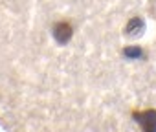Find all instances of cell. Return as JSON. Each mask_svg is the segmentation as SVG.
Masks as SVG:
<instances>
[{"mask_svg": "<svg viewBox=\"0 0 156 132\" xmlns=\"http://www.w3.org/2000/svg\"><path fill=\"white\" fill-rule=\"evenodd\" d=\"M132 117L138 121V125L141 127L143 132H156V108H149V110H134Z\"/></svg>", "mask_w": 156, "mask_h": 132, "instance_id": "6da1fadb", "label": "cell"}, {"mask_svg": "<svg viewBox=\"0 0 156 132\" xmlns=\"http://www.w3.org/2000/svg\"><path fill=\"white\" fill-rule=\"evenodd\" d=\"M51 33H53V39H55L59 44H66V42H70V39H72V35H73V28H72L70 22L61 20V22L53 24Z\"/></svg>", "mask_w": 156, "mask_h": 132, "instance_id": "7a4b0ae2", "label": "cell"}, {"mask_svg": "<svg viewBox=\"0 0 156 132\" xmlns=\"http://www.w3.org/2000/svg\"><path fill=\"white\" fill-rule=\"evenodd\" d=\"M143 31V20L141 19H130L127 28H125V35L129 37H138Z\"/></svg>", "mask_w": 156, "mask_h": 132, "instance_id": "3957f363", "label": "cell"}, {"mask_svg": "<svg viewBox=\"0 0 156 132\" xmlns=\"http://www.w3.org/2000/svg\"><path fill=\"white\" fill-rule=\"evenodd\" d=\"M123 55H127V57H140L141 55V50L140 48H125L123 50Z\"/></svg>", "mask_w": 156, "mask_h": 132, "instance_id": "277c9868", "label": "cell"}]
</instances>
